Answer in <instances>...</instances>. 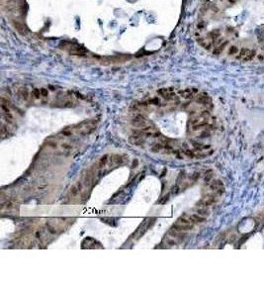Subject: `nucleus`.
Listing matches in <instances>:
<instances>
[{
    "label": "nucleus",
    "mask_w": 264,
    "mask_h": 297,
    "mask_svg": "<svg viewBox=\"0 0 264 297\" xmlns=\"http://www.w3.org/2000/svg\"><path fill=\"white\" fill-rule=\"evenodd\" d=\"M41 90V95L42 96H44V97H46L48 95V89H46V88H41L40 89Z\"/></svg>",
    "instance_id": "ddd939ff"
},
{
    "label": "nucleus",
    "mask_w": 264,
    "mask_h": 297,
    "mask_svg": "<svg viewBox=\"0 0 264 297\" xmlns=\"http://www.w3.org/2000/svg\"><path fill=\"white\" fill-rule=\"evenodd\" d=\"M61 148L63 150V152H69V151H71L72 146H71V144H69V143H63V144H61Z\"/></svg>",
    "instance_id": "9b49d317"
},
{
    "label": "nucleus",
    "mask_w": 264,
    "mask_h": 297,
    "mask_svg": "<svg viewBox=\"0 0 264 297\" xmlns=\"http://www.w3.org/2000/svg\"><path fill=\"white\" fill-rule=\"evenodd\" d=\"M197 92H198V90L195 88H186L184 90H181L179 92V94H180V96L185 98V99H191V98L194 97V95Z\"/></svg>",
    "instance_id": "39448f33"
},
{
    "label": "nucleus",
    "mask_w": 264,
    "mask_h": 297,
    "mask_svg": "<svg viewBox=\"0 0 264 297\" xmlns=\"http://www.w3.org/2000/svg\"><path fill=\"white\" fill-rule=\"evenodd\" d=\"M109 158V156L108 155H106V156H104V157H102L100 158V160H99V162H98V166L99 167H104V166H106V164H107V162H109V160L110 158Z\"/></svg>",
    "instance_id": "9d476101"
},
{
    "label": "nucleus",
    "mask_w": 264,
    "mask_h": 297,
    "mask_svg": "<svg viewBox=\"0 0 264 297\" xmlns=\"http://www.w3.org/2000/svg\"><path fill=\"white\" fill-rule=\"evenodd\" d=\"M173 227L176 228L179 232H185V231L192 230L194 225H193L191 222H189V221L185 218V216L183 215L182 217L179 218L178 220L176 221V223L173 225Z\"/></svg>",
    "instance_id": "f03ea898"
},
{
    "label": "nucleus",
    "mask_w": 264,
    "mask_h": 297,
    "mask_svg": "<svg viewBox=\"0 0 264 297\" xmlns=\"http://www.w3.org/2000/svg\"><path fill=\"white\" fill-rule=\"evenodd\" d=\"M12 206H13L12 202H11V201H9V202H7V203H6V206H5V208H6V209H11V208H12Z\"/></svg>",
    "instance_id": "4468645a"
},
{
    "label": "nucleus",
    "mask_w": 264,
    "mask_h": 297,
    "mask_svg": "<svg viewBox=\"0 0 264 297\" xmlns=\"http://www.w3.org/2000/svg\"><path fill=\"white\" fill-rule=\"evenodd\" d=\"M77 129L80 135L85 136V135H89L90 133H92L93 131L96 129V121L95 120H88V121H84L79 125Z\"/></svg>",
    "instance_id": "f257e3e1"
},
{
    "label": "nucleus",
    "mask_w": 264,
    "mask_h": 297,
    "mask_svg": "<svg viewBox=\"0 0 264 297\" xmlns=\"http://www.w3.org/2000/svg\"><path fill=\"white\" fill-rule=\"evenodd\" d=\"M61 134H63L64 137H69V136H72L73 135V129L66 128V129H64L63 132H61Z\"/></svg>",
    "instance_id": "f8f14e48"
},
{
    "label": "nucleus",
    "mask_w": 264,
    "mask_h": 297,
    "mask_svg": "<svg viewBox=\"0 0 264 297\" xmlns=\"http://www.w3.org/2000/svg\"><path fill=\"white\" fill-rule=\"evenodd\" d=\"M146 123H147V120L141 114H137L132 119V124L136 127H145L146 126Z\"/></svg>",
    "instance_id": "20e7f679"
},
{
    "label": "nucleus",
    "mask_w": 264,
    "mask_h": 297,
    "mask_svg": "<svg viewBox=\"0 0 264 297\" xmlns=\"http://www.w3.org/2000/svg\"><path fill=\"white\" fill-rule=\"evenodd\" d=\"M81 183L80 182H77L76 184H74L73 186L70 188V190H69V195L71 196V197H74V196H76L77 194L79 193V191L81 190Z\"/></svg>",
    "instance_id": "0eeeda50"
},
{
    "label": "nucleus",
    "mask_w": 264,
    "mask_h": 297,
    "mask_svg": "<svg viewBox=\"0 0 264 297\" xmlns=\"http://www.w3.org/2000/svg\"><path fill=\"white\" fill-rule=\"evenodd\" d=\"M18 96L23 100H28V98L30 97V94H29L28 90L26 88H20L18 90Z\"/></svg>",
    "instance_id": "6e6552de"
},
{
    "label": "nucleus",
    "mask_w": 264,
    "mask_h": 297,
    "mask_svg": "<svg viewBox=\"0 0 264 297\" xmlns=\"http://www.w3.org/2000/svg\"><path fill=\"white\" fill-rule=\"evenodd\" d=\"M146 102H147L148 105H154V106H160L161 105V101L158 97L150 98V99H148Z\"/></svg>",
    "instance_id": "1a4fd4ad"
},
{
    "label": "nucleus",
    "mask_w": 264,
    "mask_h": 297,
    "mask_svg": "<svg viewBox=\"0 0 264 297\" xmlns=\"http://www.w3.org/2000/svg\"><path fill=\"white\" fill-rule=\"evenodd\" d=\"M157 93H159V95H160V96L162 97V98H164L165 100H167V101H172V100L177 99L176 94L174 93V91H173V88H171V87L161 88V89H159V90L157 91Z\"/></svg>",
    "instance_id": "7ed1b4c3"
},
{
    "label": "nucleus",
    "mask_w": 264,
    "mask_h": 297,
    "mask_svg": "<svg viewBox=\"0 0 264 297\" xmlns=\"http://www.w3.org/2000/svg\"><path fill=\"white\" fill-rule=\"evenodd\" d=\"M130 143L132 145H135V146H141V145L145 144V139L143 138V136L135 134L130 138Z\"/></svg>",
    "instance_id": "423d86ee"
}]
</instances>
